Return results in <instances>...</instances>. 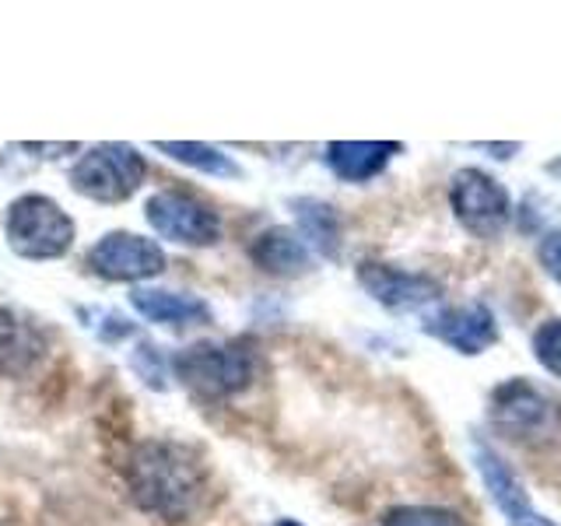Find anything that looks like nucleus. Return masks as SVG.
I'll return each instance as SVG.
<instances>
[{"label": "nucleus", "instance_id": "14", "mask_svg": "<svg viewBox=\"0 0 561 526\" xmlns=\"http://www.w3.org/2000/svg\"><path fill=\"white\" fill-rule=\"evenodd\" d=\"M130 306L145 316L148 323L158 327H172V330H186V327H201L210 323V306L197 295L186 291H165V288H134L130 291Z\"/></svg>", "mask_w": 561, "mask_h": 526}, {"label": "nucleus", "instance_id": "16", "mask_svg": "<svg viewBox=\"0 0 561 526\" xmlns=\"http://www.w3.org/2000/svg\"><path fill=\"white\" fill-rule=\"evenodd\" d=\"M295 215H298V236L306 239V245H316L327 256H337L341 250L337 210L323 201H295Z\"/></svg>", "mask_w": 561, "mask_h": 526}, {"label": "nucleus", "instance_id": "19", "mask_svg": "<svg viewBox=\"0 0 561 526\" xmlns=\"http://www.w3.org/2000/svg\"><path fill=\"white\" fill-rule=\"evenodd\" d=\"M534 358L540 362L543 373L561 379V320L540 323L534 333Z\"/></svg>", "mask_w": 561, "mask_h": 526}, {"label": "nucleus", "instance_id": "9", "mask_svg": "<svg viewBox=\"0 0 561 526\" xmlns=\"http://www.w3.org/2000/svg\"><path fill=\"white\" fill-rule=\"evenodd\" d=\"M362 288L376 298L379 306L393 309V312H414L438 302L443 285L428 274L417 271H400L393 263H379V260H365L358 267Z\"/></svg>", "mask_w": 561, "mask_h": 526}, {"label": "nucleus", "instance_id": "6", "mask_svg": "<svg viewBox=\"0 0 561 526\" xmlns=\"http://www.w3.org/2000/svg\"><path fill=\"white\" fill-rule=\"evenodd\" d=\"M449 204L453 215L470 236L478 239H499L505 232L508 218H513V201H508L505 186L488 175L484 169H460L449 180Z\"/></svg>", "mask_w": 561, "mask_h": 526}, {"label": "nucleus", "instance_id": "20", "mask_svg": "<svg viewBox=\"0 0 561 526\" xmlns=\"http://www.w3.org/2000/svg\"><path fill=\"white\" fill-rule=\"evenodd\" d=\"M134 368L140 373V379L145 382H151L154 390H162V379H165V365H162V358H158V347L154 344H148V341H140L137 344V351H134Z\"/></svg>", "mask_w": 561, "mask_h": 526}, {"label": "nucleus", "instance_id": "11", "mask_svg": "<svg viewBox=\"0 0 561 526\" xmlns=\"http://www.w3.org/2000/svg\"><path fill=\"white\" fill-rule=\"evenodd\" d=\"M425 330L443 344H449L453 351H460V355H481V351H488L499 341L495 312H491L484 302H463V306L438 309Z\"/></svg>", "mask_w": 561, "mask_h": 526}, {"label": "nucleus", "instance_id": "13", "mask_svg": "<svg viewBox=\"0 0 561 526\" xmlns=\"http://www.w3.org/2000/svg\"><path fill=\"white\" fill-rule=\"evenodd\" d=\"M400 151L403 145H397V140H333V145H327V165L344 183H368Z\"/></svg>", "mask_w": 561, "mask_h": 526}, {"label": "nucleus", "instance_id": "1", "mask_svg": "<svg viewBox=\"0 0 561 526\" xmlns=\"http://www.w3.org/2000/svg\"><path fill=\"white\" fill-rule=\"evenodd\" d=\"M123 481L137 508L165 519L183 523L201 513L207 499V467L197 453L169 438H145L123 460Z\"/></svg>", "mask_w": 561, "mask_h": 526}, {"label": "nucleus", "instance_id": "18", "mask_svg": "<svg viewBox=\"0 0 561 526\" xmlns=\"http://www.w3.org/2000/svg\"><path fill=\"white\" fill-rule=\"evenodd\" d=\"M379 526H463V519L438 505H397Z\"/></svg>", "mask_w": 561, "mask_h": 526}, {"label": "nucleus", "instance_id": "4", "mask_svg": "<svg viewBox=\"0 0 561 526\" xmlns=\"http://www.w3.org/2000/svg\"><path fill=\"white\" fill-rule=\"evenodd\" d=\"M148 175L145 155H137L130 145H95L88 148L75 169H70V186L81 197L99 204H123L140 190Z\"/></svg>", "mask_w": 561, "mask_h": 526}, {"label": "nucleus", "instance_id": "10", "mask_svg": "<svg viewBox=\"0 0 561 526\" xmlns=\"http://www.w3.org/2000/svg\"><path fill=\"white\" fill-rule=\"evenodd\" d=\"M473 460H478V473H481L491 502L499 505V513L508 519V526H558L534 505V499L526 495L523 481L516 478V470L508 467L499 453L478 446L473 449Z\"/></svg>", "mask_w": 561, "mask_h": 526}, {"label": "nucleus", "instance_id": "7", "mask_svg": "<svg viewBox=\"0 0 561 526\" xmlns=\"http://www.w3.org/2000/svg\"><path fill=\"white\" fill-rule=\"evenodd\" d=\"M145 218L158 236L175 245H215L221 239V215L186 190H158L145 204Z\"/></svg>", "mask_w": 561, "mask_h": 526}, {"label": "nucleus", "instance_id": "2", "mask_svg": "<svg viewBox=\"0 0 561 526\" xmlns=\"http://www.w3.org/2000/svg\"><path fill=\"white\" fill-rule=\"evenodd\" d=\"M172 373L197 400H228L256 379V351L245 341L190 344L172 358Z\"/></svg>", "mask_w": 561, "mask_h": 526}, {"label": "nucleus", "instance_id": "17", "mask_svg": "<svg viewBox=\"0 0 561 526\" xmlns=\"http://www.w3.org/2000/svg\"><path fill=\"white\" fill-rule=\"evenodd\" d=\"M158 151H165L175 162H183L197 172H207V175H228V180H239L242 169L232 162V155H225L221 148L215 145H193V140H158L154 145Z\"/></svg>", "mask_w": 561, "mask_h": 526}, {"label": "nucleus", "instance_id": "12", "mask_svg": "<svg viewBox=\"0 0 561 526\" xmlns=\"http://www.w3.org/2000/svg\"><path fill=\"white\" fill-rule=\"evenodd\" d=\"M49 341L28 316L0 306V379H28L43 365Z\"/></svg>", "mask_w": 561, "mask_h": 526}, {"label": "nucleus", "instance_id": "3", "mask_svg": "<svg viewBox=\"0 0 561 526\" xmlns=\"http://www.w3.org/2000/svg\"><path fill=\"white\" fill-rule=\"evenodd\" d=\"M75 221L46 193H22L4 210L8 245L25 260H57L75 245Z\"/></svg>", "mask_w": 561, "mask_h": 526}, {"label": "nucleus", "instance_id": "5", "mask_svg": "<svg viewBox=\"0 0 561 526\" xmlns=\"http://www.w3.org/2000/svg\"><path fill=\"white\" fill-rule=\"evenodd\" d=\"M491 425L513 443H551L561 432V408L526 379H508L491 393Z\"/></svg>", "mask_w": 561, "mask_h": 526}, {"label": "nucleus", "instance_id": "15", "mask_svg": "<svg viewBox=\"0 0 561 526\" xmlns=\"http://www.w3.org/2000/svg\"><path fill=\"white\" fill-rule=\"evenodd\" d=\"M250 260L274 277H298L312 267L306 239L291 232V228H267V232H260L250 245Z\"/></svg>", "mask_w": 561, "mask_h": 526}, {"label": "nucleus", "instance_id": "8", "mask_svg": "<svg viewBox=\"0 0 561 526\" xmlns=\"http://www.w3.org/2000/svg\"><path fill=\"white\" fill-rule=\"evenodd\" d=\"M88 271L105 281H148L165 271L162 245L137 232H105L84 256Z\"/></svg>", "mask_w": 561, "mask_h": 526}, {"label": "nucleus", "instance_id": "22", "mask_svg": "<svg viewBox=\"0 0 561 526\" xmlns=\"http://www.w3.org/2000/svg\"><path fill=\"white\" fill-rule=\"evenodd\" d=\"M274 526H302V523H295V519H277Z\"/></svg>", "mask_w": 561, "mask_h": 526}, {"label": "nucleus", "instance_id": "21", "mask_svg": "<svg viewBox=\"0 0 561 526\" xmlns=\"http://www.w3.org/2000/svg\"><path fill=\"white\" fill-rule=\"evenodd\" d=\"M537 256H540V267L548 271L558 281V285H561V228H558V232H548V236L540 239Z\"/></svg>", "mask_w": 561, "mask_h": 526}]
</instances>
